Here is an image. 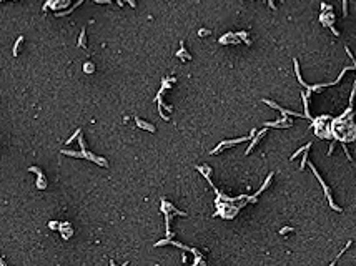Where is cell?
<instances>
[{
  "mask_svg": "<svg viewBox=\"0 0 356 266\" xmlns=\"http://www.w3.org/2000/svg\"><path fill=\"white\" fill-rule=\"evenodd\" d=\"M310 166H311V170H313V173H315V175H316V178H318V181L321 183V186H323V190H325V195L328 196V203H330V206L333 208V210H336V211H341V208H340V206H336V205H335V201L331 200V195H330V190H328V186L325 185V181L321 180V176L318 175V171H316V168H315V165H313V163H310Z\"/></svg>",
  "mask_w": 356,
  "mask_h": 266,
  "instance_id": "obj_1",
  "label": "cell"
},
{
  "mask_svg": "<svg viewBox=\"0 0 356 266\" xmlns=\"http://www.w3.org/2000/svg\"><path fill=\"white\" fill-rule=\"evenodd\" d=\"M265 133H266V130H261V132H260V133H258V135H256V137H255V138H253V142H251V145H250V147H248V148H246V152H245V153H246V155H248V153H250V152H251V150H253V148H255V145H256V143H258V142H260V140H261V137H263V135H265Z\"/></svg>",
  "mask_w": 356,
  "mask_h": 266,
  "instance_id": "obj_2",
  "label": "cell"
},
{
  "mask_svg": "<svg viewBox=\"0 0 356 266\" xmlns=\"http://www.w3.org/2000/svg\"><path fill=\"white\" fill-rule=\"evenodd\" d=\"M135 122H137V125L140 128H145V130H148V132H155V127H153V125H148V123H145L140 118H135Z\"/></svg>",
  "mask_w": 356,
  "mask_h": 266,
  "instance_id": "obj_3",
  "label": "cell"
},
{
  "mask_svg": "<svg viewBox=\"0 0 356 266\" xmlns=\"http://www.w3.org/2000/svg\"><path fill=\"white\" fill-rule=\"evenodd\" d=\"M23 42V37H18V40L15 42V45H13V57H17L18 53V47H20V43Z\"/></svg>",
  "mask_w": 356,
  "mask_h": 266,
  "instance_id": "obj_4",
  "label": "cell"
},
{
  "mask_svg": "<svg viewBox=\"0 0 356 266\" xmlns=\"http://www.w3.org/2000/svg\"><path fill=\"white\" fill-rule=\"evenodd\" d=\"M308 147H311V143H306V145H305V147H303V148H300V150H298V152H296V153H293V155H291V160H295V158H296V156H298V155H300V153H301V152H305V150H306V148H308Z\"/></svg>",
  "mask_w": 356,
  "mask_h": 266,
  "instance_id": "obj_5",
  "label": "cell"
},
{
  "mask_svg": "<svg viewBox=\"0 0 356 266\" xmlns=\"http://www.w3.org/2000/svg\"><path fill=\"white\" fill-rule=\"evenodd\" d=\"M78 47H85V30L80 32V38H78Z\"/></svg>",
  "mask_w": 356,
  "mask_h": 266,
  "instance_id": "obj_6",
  "label": "cell"
},
{
  "mask_svg": "<svg viewBox=\"0 0 356 266\" xmlns=\"http://www.w3.org/2000/svg\"><path fill=\"white\" fill-rule=\"evenodd\" d=\"M349 246H351V241H348V243H346V246H344V248H343V250H341V253H340V254H338V258H340V256H341V254H343V253H344V251H346V250H348V248H349ZM338 258H336V259H338ZM336 259H335V261H331V266H333V264H336Z\"/></svg>",
  "mask_w": 356,
  "mask_h": 266,
  "instance_id": "obj_7",
  "label": "cell"
},
{
  "mask_svg": "<svg viewBox=\"0 0 356 266\" xmlns=\"http://www.w3.org/2000/svg\"><path fill=\"white\" fill-rule=\"evenodd\" d=\"M308 148H310V147H308ZM308 148L305 150V156H303V161H301V170L305 168V163L308 161Z\"/></svg>",
  "mask_w": 356,
  "mask_h": 266,
  "instance_id": "obj_8",
  "label": "cell"
},
{
  "mask_svg": "<svg viewBox=\"0 0 356 266\" xmlns=\"http://www.w3.org/2000/svg\"><path fill=\"white\" fill-rule=\"evenodd\" d=\"M343 13L348 15V0H343Z\"/></svg>",
  "mask_w": 356,
  "mask_h": 266,
  "instance_id": "obj_9",
  "label": "cell"
},
{
  "mask_svg": "<svg viewBox=\"0 0 356 266\" xmlns=\"http://www.w3.org/2000/svg\"><path fill=\"white\" fill-rule=\"evenodd\" d=\"M78 135H80V130H77V132H75V135H73V137H70L68 140H67V143H72V142H73V140H75V137H78Z\"/></svg>",
  "mask_w": 356,
  "mask_h": 266,
  "instance_id": "obj_10",
  "label": "cell"
},
{
  "mask_svg": "<svg viewBox=\"0 0 356 266\" xmlns=\"http://www.w3.org/2000/svg\"><path fill=\"white\" fill-rule=\"evenodd\" d=\"M291 230H293V228H283V230H280V233H281V235H285L286 231H291Z\"/></svg>",
  "mask_w": 356,
  "mask_h": 266,
  "instance_id": "obj_11",
  "label": "cell"
},
{
  "mask_svg": "<svg viewBox=\"0 0 356 266\" xmlns=\"http://www.w3.org/2000/svg\"><path fill=\"white\" fill-rule=\"evenodd\" d=\"M85 72H92V65H90V63L85 65Z\"/></svg>",
  "mask_w": 356,
  "mask_h": 266,
  "instance_id": "obj_12",
  "label": "cell"
},
{
  "mask_svg": "<svg viewBox=\"0 0 356 266\" xmlns=\"http://www.w3.org/2000/svg\"><path fill=\"white\" fill-rule=\"evenodd\" d=\"M3 264H5V261H3V259H0V266H3Z\"/></svg>",
  "mask_w": 356,
  "mask_h": 266,
  "instance_id": "obj_13",
  "label": "cell"
}]
</instances>
